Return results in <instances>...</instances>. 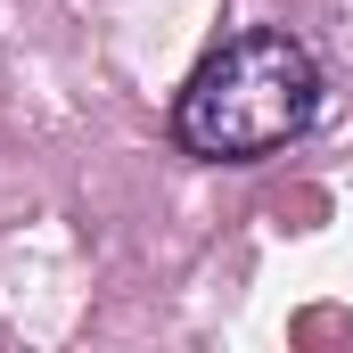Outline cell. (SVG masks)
<instances>
[{"mask_svg":"<svg viewBox=\"0 0 353 353\" xmlns=\"http://www.w3.org/2000/svg\"><path fill=\"white\" fill-rule=\"evenodd\" d=\"M312 123H321V66L279 25L214 41L173 99V140L205 165H263Z\"/></svg>","mask_w":353,"mask_h":353,"instance_id":"obj_1","label":"cell"}]
</instances>
